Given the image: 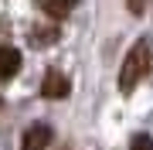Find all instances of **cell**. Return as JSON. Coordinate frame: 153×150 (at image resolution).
Segmentation results:
<instances>
[{"mask_svg": "<svg viewBox=\"0 0 153 150\" xmlns=\"http://www.w3.org/2000/svg\"><path fill=\"white\" fill-rule=\"evenodd\" d=\"M129 150H153V137L150 133H136L129 140Z\"/></svg>", "mask_w": 153, "mask_h": 150, "instance_id": "7", "label": "cell"}, {"mask_svg": "<svg viewBox=\"0 0 153 150\" xmlns=\"http://www.w3.org/2000/svg\"><path fill=\"white\" fill-rule=\"evenodd\" d=\"M150 68H153V41L150 38H140L136 45L126 51V58L119 65V92L129 96L133 89H136L140 78L150 75Z\"/></svg>", "mask_w": 153, "mask_h": 150, "instance_id": "1", "label": "cell"}, {"mask_svg": "<svg viewBox=\"0 0 153 150\" xmlns=\"http://www.w3.org/2000/svg\"><path fill=\"white\" fill-rule=\"evenodd\" d=\"M17 72H21V51L10 45H0V82L14 78Z\"/></svg>", "mask_w": 153, "mask_h": 150, "instance_id": "4", "label": "cell"}, {"mask_svg": "<svg viewBox=\"0 0 153 150\" xmlns=\"http://www.w3.org/2000/svg\"><path fill=\"white\" fill-rule=\"evenodd\" d=\"M143 7H146V0H129V14H133V17H140Z\"/></svg>", "mask_w": 153, "mask_h": 150, "instance_id": "8", "label": "cell"}, {"mask_svg": "<svg viewBox=\"0 0 153 150\" xmlns=\"http://www.w3.org/2000/svg\"><path fill=\"white\" fill-rule=\"evenodd\" d=\"M51 140H55V133H51L48 123H31L21 137V150H48Z\"/></svg>", "mask_w": 153, "mask_h": 150, "instance_id": "3", "label": "cell"}, {"mask_svg": "<svg viewBox=\"0 0 153 150\" xmlns=\"http://www.w3.org/2000/svg\"><path fill=\"white\" fill-rule=\"evenodd\" d=\"M58 41V28H34L31 31V45L34 48H48Z\"/></svg>", "mask_w": 153, "mask_h": 150, "instance_id": "6", "label": "cell"}, {"mask_svg": "<svg viewBox=\"0 0 153 150\" xmlns=\"http://www.w3.org/2000/svg\"><path fill=\"white\" fill-rule=\"evenodd\" d=\"M0 109H4V99H0Z\"/></svg>", "mask_w": 153, "mask_h": 150, "instance_id": "9", "label": "cell"}, {"mask_svg": "<svg viewBox=\"0 0 153 150\" xmlns=\"http://www.w3.org/2000/svg\"><path fill=\"white\" fill-rule=\"evenodd\" d=\"M71 92V82L65 72H58V68H48L44 72V82H41V96L44 99H65Z\"/></svg>", "mask_w": 153, "mask_h": 150, "instance_id": "2", "label": "cell"}, {"mask_svg": "<svg viewBox=\"0 0 153 150\" xmlns=\"http://www.w3.org/2000/svg\"><path fill=\"white\" fill-rule=\"evenodd\" d=\"M38 7L48 17H55V21H61V17H68L71 10L78 7V0H38Z\"/></svg>", "mask_w": 153, "mask_h": 150, "instance_id": "5", "label": "cell"}]
</instances>
